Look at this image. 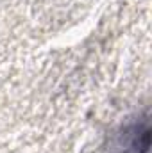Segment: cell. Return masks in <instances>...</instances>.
Returning a JSON list of instances; mask_svg holds the SVG:
<instances>
[{
  "mask_svg": "<svg viewBox=\"0 0 152 153\" xmlns=\"http://www.w3.org/2000/svg\"><path fill=\"white\" fill-rule=\"evenodd\" d=\"M150 148V123L149 116L136 114L114 132L108 153H149Z\"/></svg>",
  "mask_w": 152,
  "mask_h": 153,
  "instance_id": "1",
  "label": "cell"
}]
</instances>
